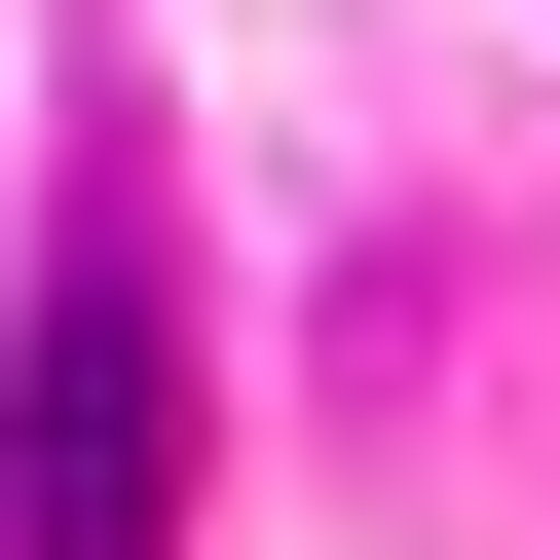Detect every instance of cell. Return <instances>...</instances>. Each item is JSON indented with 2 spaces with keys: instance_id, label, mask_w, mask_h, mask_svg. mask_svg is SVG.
Instances as JSON below:
<instances>
[{
  "instance_id": "6da1fadb",
  "label": "cell",
  "mask_w": 560,
  "mask_h": 560,
  "mask_svg": "<svg viewBox=\"0 0 560 560\" xmlns=\"http://www.w3.org/2000/svg\"><path fill=\"white\" fill-rule=\"evenodd\" d=\"M0 560H187V337H150V261H75L0 337Z\"/></svg>"
}]
</instances>
